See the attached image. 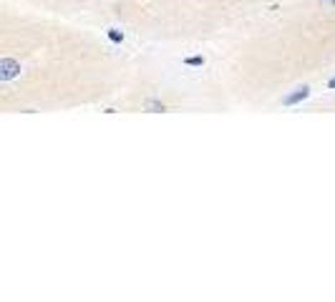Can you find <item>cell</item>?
Listing matches in <instances>:
<instances>
[{
	"instance_id": "1",
	"label": "cell",
	"mask_w": 335,
	"mask_h": 302,
	"mask_svg": "<svg viewBox=\"0 0 335 302\" xmlns=\"http://www.w3.org/2000/svg\"><path fill=\"white\" fill-rule=\"evenodd\" d=\"M20 73V63L13 58H3L0 61V81H13L15 76Z\"/></svg>"
},
{
	"instance_id": "2",
	"label": "cell",
	"mask_w": 335,
	"mask_h": 302,
	"mask_svg": "<svg viewBox=\"0 0 335 302\" xmlns=\"http://www.w3.org/2000/svg\"><path fill=\"white\" fill-rule=\"evenodd\" d=\"M308 96H310V88H308V86H300V88H295L290 96H285V98H282V106H297V103H300V101H305Z\"/></svg>"
},
{
	"instance_id": "3",
	"label": "cell",
	"mask_w": 335,
	"mask_h": 302,
	"mask_svg": "<svg viewBox=\"0 0 335 302\" xmlns=\"http://www.w3.org/2000/svg\"><path fill=\"white\" fill-rule=\"evenodd\" d=\"M149 114H161V111H166V106L161 103V101H146V106H144Z\"/></svg>"
},
{
	"instance_id": "4",
	"label": "cell",
	"mask_w": 335,
	"mask_h": 302,
	"mask_svg": "<svg viewBox=\"0 0 335 302\" xmlns=\"http://www.w3.org/2000/svg\"><path fill=\"white\" fill-rule=\"evenodd\" d=\"M106 35H109V41H111V43H124V33H121V30H116V28H109V30H106Z\"/></svg>"
},
{
	"instance_id": "5",
	"label": "cell",
	"mask_w": 335,
	"mask_h": 302,
	"mask_svg": "<svg viewBox=\"0 0 335 302\" xmlns=\"http://www.w3.org/2000/svg\"><path fill=\"white\" fill-rule=\"evenodd\" d=\"M184 63L192 66V68H202L204 66V56H189V58H184Z\"/></svg>"
},
{
	"instance_id": "6",
	"label": "cell",
	"mask_w": 335,
	"mask_h": 302,
	"mask_svg": "<svg viewBox=\"0 0 335 302\" xmlns=\"http://www.w3.org/2000/svg\"><path fill=\"white\" fill-rule=\"evenodd\" d=\"M328 88H330V91H335V76L330 78V81H328Z\"/></svg>"
},
{
	"instance_id": "7",
	"label": "cell",
	"mask_w": 335,
	"mask_h": 302,
	"mask_svg": "<svg viewBox=\"0 0 335 302\" xmlns=\"http://www.w3.org/2000/svg\"><path fill=\"white\" fill-rule=\"evenodd\" d=\"M328 3H330V5H335V0H328Z\"/></svg>"
}]
</instances>
